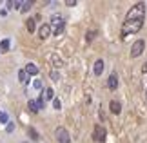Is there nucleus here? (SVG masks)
Returning a JSON list of instances; mask_svg holds the SVG:
<instances>
[{"label":"nucleus","instance_id":"obj_21","mask_svg":"<svg viewBox=\"0 0 147 143\" xmlns=\"http://www.w3.org/2000/svg\"><path fill=\"white\" fill-rule=\"evenodd\" d=\"M5 130H7V132H13V130H15V123L7 122V127H5Z\"/></svg>","mask_w":147,"mask_h":143},{"label":"nucleus","instance_id":"obj_5","mask_svg":"<svg viewBox=\"0 0 147 143\" xmlns=\"http://www.w3.org/2000/svg\"><path fill=\"white\" fill-rule=\"evenodd\" d=\"M55 136H56V140H58L60 143H69L71 141V136H69V132H67V129H64V127H58L55 130Z\"/></svg>","mask_w":147,"mask_h":143},{"label":"nucleus","instance_id":"obj_13","mask_svg":"<svg viewBox=\"0 0 147 143\" xmlns=\"http://www.w3.org/2000/svg\"><path fill=\"white\" fill-rule=\"evenodd\" d=\"M9 45H11V42L7 38H4L2 42H0V51H2V53H5V51H9Z\"/></svg>","mask_w":147,"mask_h":143},{"label":"nucleus","instance_id":"obj_18","mask_svg":"<svg viewBox=\"0 0 147 143\" xmlns=\"http://www.w3.org/2000/svg\"><path fill=\"white\" fill-rule=\"evenodd\" d=\"M53 107L56 109V111H60V109H62V101H60L58 98H55V100H53Z\"/></svg>","mask_w":147,"mask_h":143},{"label":"nucleus","instance_id":"obj_2","mask_svg":"<svg viewBox=\"0 0 147 143\" xmlns=\"http://www.w3.org/2000/svg\"><path fill=\"white\" fill-rule=\"evenodd\" d=\"M64 26H65V22L60 15H55L53 18H51V33H53L55 36H58L60 33L64 31Z\"/></svg>","mask_w":147,"mask_h":143},{"label":"nucleus","instance_id":"obj_16","mask_svg":"<svg viewBox=\"0 0 147 143\" xmlns=\"http://www.w3.org/2000/svg\"><path fill=\"white\" fill-rule=\"evenodd\" d=\"M18 80H20L22 83H26V82H27V73H26L24 69H20V71H18Z\"/></svg>","mask_w":147,"mask_h":143},{"label":"nucleus","instance_id":"obj_11","mask_svg":"<svg viewBox=\"0 0 147 143\" xmlns=\"http://www.w3.org/2000/svg\"><path fill=\"white\" fill-rule=\"evenodd\" d=\"M44 100H55V91L51 89V87H47L46 91H44V96H42Z\"/></svg>","mask_w":147,"mask_h":143},{"label":"nucleus","instance_id":"obj_23","mask_svg":"<svg viewBox=\"0 0 147 143\" xmlns=\"http://www.w3.org/2000/svg\"><path fill=\"white\" fill-rule=\"evenodd\" d=\"M94 35H96V33H93V31H89V33H87V36H86V40H87V42H91V40L94 38Z\"/></svg>","mask_w":147,"mask_h":143},{"label":"nucleus","instance_id":"obj_10","mask_svg":"<svg viewBox=\"0 0 147 143\" xmlns=\"http://www.w3.org/2000/svg\"><path fill=\"white\" fill-rule=\"evenodd\" d=\"M24 71L27 73V76H36V74H38V67L35 64H27Z\"/></svg>","mask_w":147,"mask_h":143},{"label":"nucleus","instance_id":"obj_24","mask_svg":"<svg viewBox=\"0 0 147 143\" xmlns=\"http://www.w3.org/2000/svg\"><path fill=\"white\" fill-rule=\"evenodd\" d=\"M65 5H76V0H65Z\"/></svg>","mask_w":147,"mask_h":143},{"label":"nucleus","instance_id":"obj_12","mask_svg":"<svg viewBox=\"0 0 147 143\" xmlns=\"http://www.w3.org/2000/svg\"><path fill=\"white\" fill-rule=\"evenodd\" d=\"M26 27H27V31L29 33H35V29H36V26H35V18H29L26 22Z\"/></svg>","mask_w":147,"mask_h":143},{"label":"nucleus","instance_id":"obj_14","mask_svg":"<svg viewBox=\"0 0 147 143\" xmlns=\"http://www.w3.org/2000/svg\"><path fill=\"white\" fill-rule=\"evenodd\" d=\"M27 109H29V111H31L33 114L40 111V109H38V105H36V101H35V100H29V103H27Z\"/></svg>","mask_w":147,"mask_h":143},{"label":"nucleus","instance_id":"obj_4","mask_svg":"<svg viewBox=\"0 0 147 143\" xmlns=\"http://www.w3.org/2000/svg\"><path fill=\"white\" fill-rule=\"evenodd\" d=\"M105 136H107V130L102 127V125H94L93 140H94V141H98V143H102V141H105Z\"/></svg>","mask_w":147,"mask_h":143},{"label":"nucleus","instance_id":"obj_8","mask_svg":"<svg viewBox=\"0 0 147 143\" xmlns=\"http://www.w3.org/2000/svg\"><path fill=\"white\" fill-rule=\"evenodd\" d=\"M93 73L96 74V76H100L102 73H104V60H96L94 62V67H93Z\"/></svg>","mask_w":147,"mask_h":143},{"label":"nucleus","instance_id":"obj_27","mask_svg":"<svg viewBox=\"0 0 147 143\" xmlns=\"http://www.w3.org/2000/svg\"><path fill=\"white\" fill-rule=\"evenodd\" d=\"M145 94H147V91H145Z\"/></svg>","mask_w":147,"mask_h":143},{"label":"nucleus","instance_id":"obj_25","mask_svg":"<svg viewBox=\"0 0 147 143\" xmlns=\"http://www.w3.org/2000/svg\"><path fill=\"white\" fill-rule=\"evenodd\" d=\"M142 71H144V73H147V62H145V64H144V67H142Z\"/></svg>","mask_w":147,"mask_h":143},{"label":"nucleus","instance_id":"obj_15","mask_svg":"<svg viewBox=\"0 0 147 143\" xmlns=\"http://www.w3.org/2000/svg\"><path fill=\"white\" fill-rule=\"evenodd\" d=\"M31 5H33V2H31V0H27V2H22V5H20V11H22V13H27V11L31 9Z\"/></svg>","mask_w":147,"mask_h":143},{"label":"nucleus","instance_id":"obj_17","mask_svg":"<svg viewBox=\"0 0 147 143\" xmlns=\"http://www.w3.org/2000/svg\"><path fill=\"white\" fill-rule=\"evenodd\" d=\"M27 134L31 136V140H38V132H36V130L33 129V127H29V129H27Z\"/></svg>","mask_w":147,"mask_h":143},{"label":"nucleus","instance_id":"obj_26","mask_svg":"<svg viewBox=\"0 0 147 143\" xmlns=\"http://www.w3.org/2000/svg\"><path fill=\"white\" fill-rule=\"evenodd\" d=\"M145 5H147V4H145ZM145 13H147V7H145Z\"/></svg>","mask_w":147,"mask_h":143},{"label":"nucleus","instance_id":"obj_22","mask_svg":"<svg viewBox=\"0 0 147 143\" xmlns=\"http://www.w3.org/2000/svg\"><path fill=\"white\" fill-rule=\"evenodd\" d=\"M0 122H2V123H7V114H5V112H0Z\"/></svg>","mask_w":147,"mask_h":143},{"label":"nucleus","instance_id":"obj_1","mask_svg":"<svg viewBox=\"0 0 147 143\" xmlns=\"http://www.w3.org/2000/svg\"><path fill=\"white\" fill-rule=\"evenodd\" d=\"M144 20H145V4L138 2L129 9V13L125 16V22L122 26V38L138 33L144 27Z\"/></svg>","mask_w":147,"mask_h":143},{"label":"nucleus","instance_id":"obj_19","mask_svg":"<svg viewBox=\"0 0 147 143\" xmlns=\"http://www.w3.org/2000/svg\"><path fill=\"white\" fill-rule=\"evenodd\" d=\"M33 87H35L36 91H40L42 89V80H35V82H33Z\"/></svg>","mask_w":147,"mask_h":143},{"label":"nucleus","instance_id":"obj_3","mask_svg":"<svg viewBox=\"0 0 147 143\" xmlns=\"http://www.w3.org/2000/svg\"><path fill=\"white\" fill-rule=\"evenodd\" d=\"M144 49H145V42L144 40H136L131 47V58H138V56L144 53Z\"/></svg>","mask_w":147,"mask_h":143},{"label":"nucleus","instance_id":"obj_6","mask_svg":"<svg viewBox=\"0 0 147 143\" xmlns=\"http://www.w3.org/2000/svg\"><path fill=\"white\" fill-rule=\"evenodd\" d=\"M49 35H51V26L49 24L40 26V29H38V36H40L42 40H46V38H49Z\"/></svg>","mask_w":147,"mask_h":143},{"label":"nucleus","instance_id":"obj_20","mask_svg":"<svg viewBox=\"0 0 147 143\" xmlns=\"http://www.w3.org/2000/svg\"><path fill=\"white\" fill-rule=\"evenodd\" d=\"M36 105H38V109H44V105H46V100H44V98H38V100H36Z\"/></svg>","mask_w":147,"mask_h":143},{"label":"nucleus","instance_id":"obj_9","mask_svg":"<svg viewBox=\"0 0 147 143\" xmlns=\"http://www.w3.org/2000/svg\"><path fill=\"white\" fill-rule=\"evenodd\" d=\"M109 111H111L113 114H120V111H122V105H120V101L113 100L111 103H109Z\"/></svg>","mask_w":147,"mask_h":143},{"label":"nucleus","instance_id":"obj_7","mask_svg":"<svg viewBox=\"0 0 147 143\" xmlns=\"http://www.w3.org/2000/svg\"><path fill=\"white\" fill-rule=\"evenodd\" d=\"M107 87H109L111 91H115L118 87V76L116 74H111L109 76V80H107Z\"/></svg>","mask_w":147,"mask_h":143}]
</instances>
